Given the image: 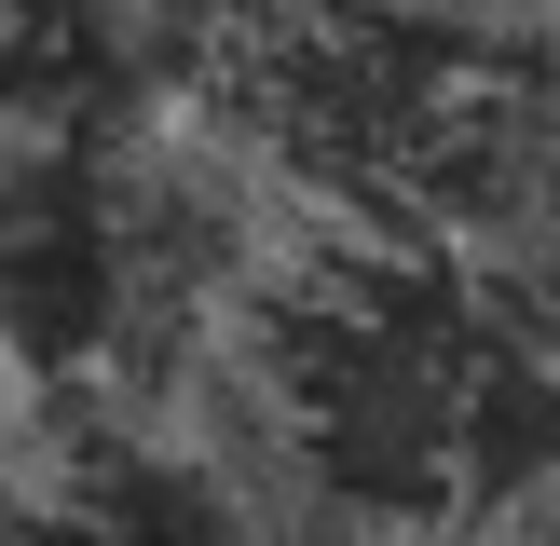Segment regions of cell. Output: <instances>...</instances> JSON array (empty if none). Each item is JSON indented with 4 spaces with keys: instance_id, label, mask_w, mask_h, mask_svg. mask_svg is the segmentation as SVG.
Here are the masks:
<instances>
[{
    "instance_id": "obj_1",
    "label": "cell",
    "mask_w": 560,
    "mask_h": 546,
    "mask_svg": "<svg viewBox=\"0 0 560 546\" xmlns=\"http://www.w3.org/2000/svg\"><path fill=\"white\" fill-rule=\"evenodd\" d=\"M151 328L137 191L82 136H0V355L42 382L109 369Z\"/></svg>"
},
{
    "instance_id": "obj_2",
    "label": "cell",
    "mask_w": 560,
    "mask_h": 546,
    "mask_svg": "<svg viewBox=\"0 0 560 546\" xmlns=\"http://www.w3.org/2000/svg\"><path fill=\"white\" fill-rule=\"evenodd\" d=\"M14 546H246V533H233V491L219 478L109 437V451H82L69 478L14 519Z\"/></svg>"
},
{
    "instance_id": "obj_3",
    "label": "cell",
    "mask_w": 560,
    "mask_h": 546,
    "mask_svg": "<svg viewBox=\"0 0 560 546\" xmlns=\"http://www.w3.org/2000/svg\"><path fill=\"white\" fill-rule=\"evenodd\" d=\"M465 14H520V0H465Z\"/></svg>"
}]
</instances>
